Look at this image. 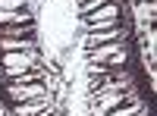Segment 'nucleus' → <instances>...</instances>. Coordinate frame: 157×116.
Masks as SVG:
<instances>
[{"mask_svg":"<svg viewBox=\"0 0 157 116\" xmlns=\"http://www.w3.org/2000/svg\"><path fill=\"white\" fill-rule=\"evenodd\" d=\"M0 66H3L6 82H13L19 72L38 66V54L35 50H6V54H0Z\"/></svg>","mask_w":157,"mask_h":116,"instance_id":"nucleus-1","label":"nucleus"},{"mask_svg":"<svg viewBox=\"0 0 157 116\" xmlns=\"http://www.w3.org/2000/svg\"><path fill=\"white\" fill-rule=\"evenodd\" d=\"M88 28H116L120 25V6L107 0V3H101L98 9H91L88 16H82Z\"/></svg>","mask_w":157,"mask_h":116,"instance_id":"nucleus-2","label":"nucleus"},{"mask_svg":"<svg viewBox=\"0 0 157 116\" xmlns=\"http://www.w3.org/2000/svg\"><path fill=\"white\" fill-rule=\"evenodd\" d=\"M6 97L13 100V104H22V100H32V97H44L47 94V85H38V82H32V85H16V82H6Z\"/></svg>","mask_w":157,"mask_h":116,"instance_id":"nucleus-3","label":"nucleus"},{"mask_svg":"<svg viewBox=\"0 0 157 116\" xmlns=\"http://www.w3.org/2000/svg\"><path fill=\"white\" fill-rule=\"evenodd\" d=\"M47 107H54V104H50V94L32 97V100H22V104H13V116H35V113H41Z\"/></svg>","mask_w":157,"mask_h":116,"instance_id":"nucleus-4","label":"nucleus"},{"mask_svg":"<svg viewBox=\"0 0 157 116\" xmlns=\"http://www.w3.org/2000/svg\"><path fill=\"white\" fill-rule=\"evenodd\" d=\"M123 38V28L116 25V28H91V35L85 38L88 47H101V44H110V41H120Z\"/></svg>","mask_w":157,"mask_h":116,"instance_id":"nucleus-5","label":"nucleus"},{"mask_svg":"<svg viewBox=\"0 0 157 116\" xmlns=\"http://www.w3.org/2000/svg\"><path fill=\"white\" fill-rule=\"evenodd\" d=\"M35 16L29 9H0V25H32Z\"/></svg>","mask_w":157,"mask_h":116,"instance_id":"nucleus-6","label":"nucleus"},{"mask_svg":"<svg viewBox=\"0 0 157 116\" xmlns=\"http://www.w3.org/2000/svg\"><path fill=\"white\" fill-rule=\"evenodd\" d=\"M123 50V38L120 41H110V44H101V47H94V54H91V63H107L113 54H120Z\"/></svg>","mask_w":157,"mask_h":116,"instance_id":"nucleus-7","label":"nucleus"},{"mask_svg":"<svg viewBox=\"0 0 157 116\" xmlns=\"http://www.w3.org/2000/svg\"><path fill=\"white\" fill-rule=\"evenodd\" d=\"M6 50H35V38H0V54Z\"/></svg>","mask_w":157,"mask_h":116,"instance_id":"nucleus-8","label":"nucleus"},{"mask_svg":"<svg viewBox=\"0 0 157 116\" xmlns=\"http://www.w3.org/2000/svg\"><path fill=\"white\" fill-rule=\"evenodd\" d=\"M101 100V110L107 113L110 107H120V104H126V91H110V94H104V97H98Z\"/></svg>","mask_w":157,"mask_h":116,"instance_id":"nucleus-9","label":"nucleus"},{"mask_svg":"<svg viewBox=\"0 0 157 116\" xmlns=\"http://www.w3.org/2000/svg\"><path fill=\"white\" fill-rule=\"evenodd\" d=\"M135 113H141V104H129L126 100V104H120L116 110H107L104 116H135Z\"/></svg>","mask_w":157,"mask_h":116,"instance_id":"nucleus-10","label":"nucleus"},{"mask_svg":"<svg viewBox=\"0 0 157 116\" xmlns=\"http://www.w3.org/2000/svg\"><path fill=\"white\" fill-rule=\"evenodd\" d=\"M101 3H107V0H78V16H88V13L98 9Z\"/></svg>","mask_w":157,"mask_h":116,"instance_id":"nucleus-11","label":"nucleus"},{"mask_svg":"<svg viewBox=\"0 0 157 116\" xmlns=\"http://www.w3.org/2000/svg\"><path fill=\"white\" fill-rule=\"evenodd\" d=\"M0 9H25V0H0Z\"/></svg>","mask_w":157,"mask_h":116,"instance_id":"nucleus-12","label":"nucleus"},{"mask_svg":"<svg viewBox=\"0 0 157 116\" xmlns=\"http://www.w3.org/2000/svg\"><path fill=\"white\" fill-rule=\"evenodd\" d=\"M135 116H145V113H135Z\"/></svg>","mask_w":157,"mask_h":116,"instance_id":"nucleus-13","label":"nucleus"}]
</instances>
